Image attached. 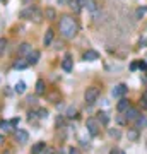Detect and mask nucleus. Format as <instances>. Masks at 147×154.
<instances>
[{
    "instance_id": "39448f33",
    "label": "nucleus",
    "mask_w": 147,
    "mask_h": 154,
    "mask_svg": "<svg viewBox=\"0 0 147 154\" xmlns=\"http://www.w3.org/2000/svg\"><path fill=\"white\" fill-rule=\"evenodd\" d=\"M130 108V101L127 98H120V101H118V105H116V110L120 111V113H125L127 110Z\"/></svg>"
},
{
    "instance_id": "2f4dec72",
    "label": "nucleus",
    "mask_w": 147,
    "mask_h": 154,
    "mask_svg": "<svg viewBox=\"0 0 147 154\" xmlns=\"http://www.w3.org/2000/svg\"><path fill=\"white\" fill-rule=\"evenodd\" d=\"M79 4H81V5H84V4H86V0H79Z\"/></svg>"
},
{
    "instance_id": "bb28decb",
    "label": "nucleus",
    "mask_w": 147,
    "mask_h": 154,
    "mask_svg": "<svg viewBox=\"0 0 147 154\" xmlns=\"http://www.w3.org/2000/svg\"><path fill=\"white\" fill-rule=\"evenodd\" d=\"M69 154H81V151H79L77 147H70L69 149Z\"/></svg>"
},
{
    "instance_id": "6e6552de",
    "label": "nucleus",
    "mask_w": 147,
    "mask_h": 154,
    "mask_svg": "<svg viewBox=\"0 0 147 154\" xmlns=\"http://www.w3.org/2000/svg\"><path fill=\"white\" fill-rule=\"evenodd\" d=\"M39 57H41V53H39L38 50H33L31 53H29V57H27V62H29V65H36L39 60Z\"/></svg>"
},
{
    "instance_id": "ddd939ff",
    "label": "nucleus",
    "mask_w": 147,
    "mask_h": 154,
    "mask_svg": "<svg viewBox=\"0 0 147 154\" xmlns=\"http://www.w3.org/2000/svg\"><path fill=\"white\" fill-rule=\"evenodd\" d=\"M145 123H147V118L145 116H142V115H139L135 118V128L139 130V128H142V127H145Z\"/></svg>"
},
{
    "instance_id": "a878e982",
    "label": "nucleus",
    "mask_w": 147,
    "mask_h": 154,
    "mask_svg": "<svg viewBox=\"0 0 147 154\" xmlns=\"http://www.w3.org/2000/svg\"><path fill=\"white\" fill-rule=\"evenodd\" d=\"M147 12V9H139V11H137V17H139V19H140L142 16H144V14H145Z\"/></svg>"
},
{
    "instance_id": "6ab92c4d",
    "label": "nucleus",
    "mask_w": 147,
    "mask_h": 154,
    "mask_svg": "<svg viewBox=\"0 0 147 154\" xmlns=\"http://www.w3.org/2000/svg\"><path fill=\"white\" fill-rule=\"evenodd\" d=\"M36 93H38V94H43L44 93V81H41V79L36 82Z\"/></svg>"
},
{
    "instance_id": "4be33fe9",
    "label": "nucleus",
    "mask_w": 147,
    "mask_h": 154,
    "mask_svg": "<svg viewBox=\"0 0 147 154\" xmlns=\"http://www.w3.org/2000/svg\"><path fill=\"white\" fill-rule=\"evenodd\" d=\"M5 48H7V39L5 38H0V55L5 51Z\"/></svg>"
},
{
    "instance_id": "473e14b6",
    "label": "nucleus",
    "mask_w": 147,
    "mask_h": 154,
    "mask_svg": "<svg viewBox=\"0 0 147 154\" xmlns=\"http://www.w3.org/2000/svg\"><path fill=\"white\" fill-rule=\"evenodd\" d=\"M2 142H4V137H2V135H0V144H2Z\"/></svg>"
},
{
    "instance_id": "f257e3e1",
    "label": "nucleus",
    "mask_w": 147,
    "mask_h": 154,
    "mask_svg": "<svg viewBox=\"0 0 147 154\" xmlns=\"http://www.w3.org/2000/svg\"><path fill=\"white\" fill-rule=\"evenodd\" d=\"M77 31H79V26H77V22L70 16H63L60 19V33L63 38H67V39L74 38L77 34Z\"/></svg>"
},
{
    "instance_id": "423d86ee",
    "label": "nucleus",
    "mask_w": 147,
    "mask_h": 154,
    "mask_svg": "<svg viewBox=\"0 0 147 154\" xmlns=\"http://www.w3.org/2000/svg\"><path fill=\"white\" fill-rule=\"evenodd\" d=\"M139 116V110L137 108H128V110L125 111V120L127 122H135V118Z\"/></svg>"
},
{
    "instance_id": "2eb2a0df",
    "label": "nucleus",
    "mask_w": 147,
    "mask_h": 154,
    "mask_svg": "<svg viewBox=\"0 0 147 154\" xmlns=\"http://www.w3.org/2000/svg\"><path fill=\"white\" fill-rule=\"evenodd\" d=\"M44 147H46V144H44V142H38L36 146H33V149H31V154H39Z\"/></svg>"
},
{
    "instance_id": "a211bd4d",
    "label": "nucleus",
    "mask_w": 147,
    "mask_h": 154,
    "mask_svg": "<svg viewBox=\"0 0 147 154\" xmlns=\"http://www.w3.org/2000/svg\"><path fill=\"white\" fill-rule=\"evenodd\" d=\"M65 115L69 116V118H75V116H77V110L74 108V106H69L67 111H65Z\"/></svg>"
},
{
    "instance_id": "5701e85b",
    "label": "nucleus",
    "mask_w": 147,
    "mask_h": 154,
    "mask_svg": "<svg viewBox=\"0 0 147 154\" xmlns=\"http://www.w3.org/2000/svg\"><path fill=\"white\" fill-rule=\"evenodd\" d=\"M84 5H86L87 9H89V11H94V9H96V5H94L93 0H86V4H84Z\"/></svg>"
},
{
    "instance_id": "9d476101",
    "label": "nucleus",
    "mask_w": 147,
    "mask_h": 154,
    "mask_svg": "<svg viewBox=\"0 0 147 154\" xmlns=\"http://www.w3.org/2000/svg\"><path fill=\"white\" fill-rule=\"evenodd\" d=\"M99 58V53L98 51H94V50H87L86 53H84V60H89V62H94Z\"/></svg>"
},
{
    "instance_id": "f3484780",
    "label": "nucleus",
    "mask_w": 147,
    "mask_h": 154,
    "mask_svg": "<svg viewBox=\"0 0 147 154\" xmlns=\"http://www.w3.org/2000/svg\"><path fill=\"white\" fill-rule=\"evenodd\" d=\"M24 91H26V82H24V81H19V82L16 84V93L17 94H22Z\"/></svg>"
},
{
    "instance_id": "412c9836",
    "label": "nucleus",
    "mask_w": 147,
    "mask_h": 154,
    "mask_svg": "<svg viewBox=\"0 0 147 154\" xmlns=\"http://www.w3.org/2000/svg\"><path fill=\"white\" fill-rule=\"evenodd\" d=\"M69 5H70L75 12L81 11V4H79V0H70V2H69Z\"/></svg>"
},
{
    "instance_id": "7ed1b4c3",
    "label": "nucleus",
    "mask_w": 147,
    "mask_h": 154,
    "mask_svg": "<svg viewBox=\"0 0 147 154\" xmlns=\"http://www.w3.org/2000/svg\"><path fill=\"white\" fill-rule=\"evenodd\" d=\"M86 127H87V130H89L91 135H98V132H99V122L96 120V118H87Z\"/></svg>"
},
{
    "instance_id": "dca6fc26",
    "label": "nucleus",
    "mask_w": 147,
    "mask_h": 154,
    "mask_svg": "<svg viewBox=\"0 0 147 154\" xmlns=\"http://www.w3.org/2000/svg\"><path fill=\"white\" fill-rule=\"evenodd\" d=\"M44 17H46L48 21H53L55 17H57V12H55V9H46V11H44Z\"/></svg>"
},
{
    "instance_id": "393cba45",
    "label": "nucleus",
    "mask_w": 147,
    "mask_h": 154,
    "mask_svg": "<svg viewBox=\"0 0 147 154\" xmlns=\"http://www.w3.org/2000/svg\"><path fill=\"white\" fill-rule=\"evenodd\" d=\"M38 113H39V118H46V116H48V111L44 110V108H41Z\"/></svg>"
},
{
    "instance_id": "20e7f679",
    "label": "nucleus",
    "mask_w": 147,
    "mask_h": 154,
    "mask_svg": "<svg viewBox=\"0 0 147 154\" xmlns=\"http://www.w3.org/2000/svg\"><path fill=\"white\" fill-rule=\"evenodd\" d=\"M127 93V86L125 84H118V86H115L111 94H113V98H123Z\"/></svg>"
},
{
    "instance_id": "f704fd0d",
    "label": "nucleus",
    "mask_w": 147,
    "mask_h": 154,
    "mask_svg": "<svg viewBox=\"0 0 147 154\" xmlns=\"http://www.w3.org/2000/svg\"><path fill=\"white\" fill-rule=\"evenodd\" d=\"M120 154H125V152H120Z\"/></svg>"
},
{
    "instance_id": "c85d7f7f",
    "label": "nucleus",
    "mask_w": 147,
    "mask_h": 154,
    "mask_svg": "<svg viewBox=\"0 0 147 154\" xmlns=\"http://www.w3.org/2000/svg\"><path fill=\"white\" fill-rule=\"evenodd\" d=\"M142 101H144L142 105H144V106H147V91H145L144 94H142Z\"/></svg>"
},
{
    "instance_id": "7c9ffc66",
    "label": "nucleus",
    "mask_w": 147,
    "mask_h": 154,
    "mask_svg": "<svg viewBox=\"0 0 147 154\" xmlns=\"http://www.w3.org/2000/svg\"><path fill=\"white\" fill-rule=\"evenodd\" d=\"M109 154H120V151H116V149H113V151H111Z\"/></svg>"
},
{
    "instance_id": "1a4fd4ad",
    "label": "nucleus",
    "mask_w": 147,
    "mask_h": 154,
    "mask_svg": "<svg viewBox=\"0 0 147 154\" xmlns=\"http://www.w3.org/2000/svg\"><path fill=\"white\" fill-rule=\"evenodd\" d=\"M16 139H17L21 144H26L27 140H29V134H27L26 130H21V128H19V130L16 132Z\"/></svg>"
},
{
    "instance_id": "f03ea898",
    "label": "nucleus",
    "mask_w": 147,
    "mask_h": 154,
    "mask_svg": "<svg viewBox=\"0 0 147 154\" xmlns=\"http://www.w3.org/2000/svg\"><path fill=\"white\" fill-rule=\"evenodd\" d=\"M99 98V89L96 86H91V88L86 89V94H84V99H86L87 105H94Z\"/></svg>"
},
{
    "instance_id": "4468645a",
    "label": "nucleus",
    "mask_w": 147,
    "mask_h": 154,
    "mask_svg": "<svg viewBox=\"0 0 147 154\" xmlns=\"http://www.w3.org/2000/svg\"><path fill=\"white\" fill-rule=\"evenodd\" d=\"M51 41H53V31H51V29H48V31H46V34H44V38H43L44 46H48Z\"/></svg>"
},
{
    "instance_id": "aec40b11",
    "label": "nucleus",
    "mask_w": 147,
    "mask_h": 154,
    "mask_svg": "<svg viewBox=\"0 0 147 154\" xmlns=\"http://www.w3.org/2000/svg\"><path fill=\"white\" fill-rule=\"evenodd\" d=\"M98 115H99V122H101V123H103V125H106V123H108V122H109L108 115H106V113H104V111H99Z\"/></svg>"
},
{
    "instance_id": "b1692460",
    "label": "nucleus",
    "mask_w": 147,
    "mask_h": 154,
    "mask_svg": "<svg viewBox=\"0 0 147 154\" xmlns=\"http://www.w3.org/2000/svg\"><path fill=\"white\" fill-rule=\"evenodd\" d=\"M109 135H111V137H115V139H118L121 134H120V130H109Z\"/></svg>"
},
{
    "instance_id": "cd10ccee",
    "label": "nucleus",
    "mask_w": 147,
    "mask_h": 154,
    "mask_svg": "<svg viewBox=\"0 0 147 154\" xmlns=\"http://www.w3.org/2000/svg\"><path fill=\"white\" fill-rule=\"evenodd\" d=\"M128 137H130L132 140H135V139H137V132H135V130H132V132L128 134Z\"/></svg>"
},
{
    "instance_id": "c756f323",
    "label": "nucleus",
    "mask_w": 147,
    "mask_h": 154,
    "mask_svg": "<svg viewBox=\"0 0 147 154\" xmlns=\"http://www.w3.org/2000/svg\"><path fill=\"white\" fill-rule=\"evenodd\" d=\"M58 2H60L62 5H65V4H69V2H70V0H58Z\"/></svg>"
},
{
    "instance_id": "f8f14e48",
    "label": "nucleus",
    "mask_w": 147,
    "mask_h": 154,
    "mask_svg": "<svg viewBox=\"0 0 147 154\" xmlns=\"http://www.w3.org/2000/svg\"><path fill=\"white\" fill-rule=\"evenodd\" d=\"M31 51H33V48H31L29 43H22L21 46H19V55H27V53H31Z\"/></svg>"
},
{
    "instance_id": "0eeeda50",
    "label": "nucleus",
    "mask_w": 147,
    "mask_h": 154,
    "mask_svg": "<svg viewBox=\"0 0 147 154\" xmlns=\"http://www.w3.org/2000/svg\"><path fill=\"white\" fill-rule=\"evenodd\" d=\"M62 69H63L65 72H70L72 69H74V62H72L70 55H65V58H63V62H62Z\"/></svg>"
},
{
    "instance_id": "9b49d317",
    "label": "nucleus",
    "mask_w": 147,
    "mask_h": 154,
    "mask_svg": "<svg viewBox=\"0 0 147 154\" xmlns=\"http://www.w3.org/2000/svg\"><path fill=\"white\" fill-rule=\"evenodd\" d=\"M29 65V62L24 60V58H17L16 62H14V69H19V70H22V69H26V67Z\"/></svg>"
},
{
    "instance_id": "72a5a7b5",
    "label": "nucleus",
    "mask_w": 147,
    "mask_h": 154,
    "mask_svg": "<svg viewBox=\"0 0 147 154\" xmlns=\"http://www.w3.org/2000/svg\"><path fill=\"white\" fill-rule=\"evenodd\" d=\"M145 45H147V39H145Z\"/></svg>"
},
{
    "instance_id": "c9c22d12",
    "label": "nucleus",
    "mask_w": 147,
    "mask_h": 154,
    "mask_svg": "<svg viewBox=\"0 0 147 154\" xmlns=\"http://www.w3.org/2000/svg\"><path fill=\"white\" fill-rule=\"evenodd\" d=\"M2 2H5V0H2Z\"/></svg>"
}]
</instances>
